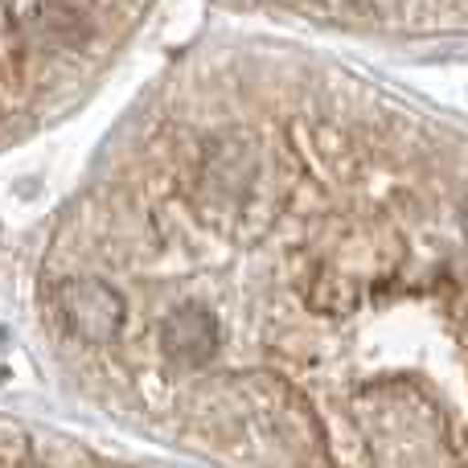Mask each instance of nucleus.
<instances>
[{
  "label": "nucleus",
  "instance_id": "obj_1",
  "mask_svg": "<svg viewBox=\"0 0 468 468\" xmlns=\"http://www.w3.org/2000/svg\"><path fill=\"white\" fill-rule=\"evenodd\" d=\"M390 95L202 54L103 156L41 263L58 362L214 468H461L468 197Z\"/></svg>",
  "mask_w": 468,
  "mask_h": 468
},
{
  "label": "nucleus",
  "instance_id": "obj_3",
  "mask_svg": "<svg viewBox=\"0 0 468 468\" xmlns=\"http://www.w3.org/2000/svg\"><path fill=\"white\" fill-rule=\"evenodd\" d=\"M0 468H128L103 456L74 448L58 436H41L21 423L0 420Z\"/></svg>",
  "mask_w": 468,
  "mask_h": 468
},
{
  "label": "nucleus",
  "instance_id": "obj_2",
  "mask_svg": "<svg viewBox=\"0 0 468 468\" xmlns=\"http://www.w3.org/2000/svg\"><path fill=\"white\" fill-rule=\"evenodd\" d=\"M140 16L144 8L123 5L0 8V140L74 103Z\"/></svg>",
  "mask_w": 468,
  "mask_h": 468
}]
</instances>
